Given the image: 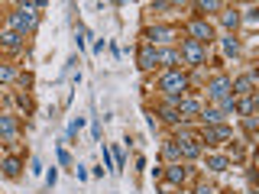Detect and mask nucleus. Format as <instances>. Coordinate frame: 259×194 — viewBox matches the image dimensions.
<instances>
[{"label":"nucleus","instance_id":"423d86ee","mask_svg":"<svg viewBox=\"0 0 259 194\" xmlns=\"http://www.w3.org/2000/svg\"><path fill=\"white\" fill-rule=\"evenodd\" d=\"M253 87H256L253 75H243V78H237V81H230V94H233V97H249V94H253Z\"/></svg>","mask_w":259,"mask_h":194},{"label":"nucleus","instance_id":"0eeeda50","mask_svg":"<svg viewBox=\"0 0 259 194\" xmlns=\"http://www.w3.org/2000/svg\"><path fill=\"white\" fill-rule=\"evenodd\" d=\"M227 139H230V126H227V123L207 126V129H204V142H207V146H217V142H227Z\"/></svg>","mask_w":259,"mask_h":194},{"label":"nucleus","instance_id":"a211bd4d","mask_svg":"<svg viewBox=\"0 0 259 194\" xmlns=\"http://www.w3.org/2000/svg\"><path fill=\"white\" fill-rule=\"evenodd\" d=\"M207 168L210 172H227L230 168V156H207Z\"/></svg>","mask_w":259,"mask_h":194},{"label":"nucleus","instance_id":"473e14b6","mask_svg":"<svg viewBox=\"0 0 259 194\" xmlns=\"http://www.w3.org/2000/svg\"><path fill=\"white\" fill-rule=\"evenodd\" d=\"M29 172H32V175H39V172H42V162H39V159H32V165H29Z\"/></svg>","mask_w":259,"mask_h":194},{"label":"nucleus","instance_id":"aec40b11","mask_svg":"<svg viewBox=\"0 0 259 194\" xmlns=\"http://www.w3.org/2000/svg\"><path fill=\"white\" fill-rule=\"evenodd\" d=\"M221 23H224L227 29H237V23H240V13H237V10H227V7H224V10H221Z\"/></svg>","mask_w":259,"mask_h":194},{"label":"nucleus","instance_id":"6e6552de","mask_svg":"<svg viewBox=\"0 0 259 194\" xmlns=\"http://www.w3.org/2000/svg\"><path fill=\"white\" fill-rule=\"evenodd\" d=\"M159 65V48L156 45H143L140 48V68L143 71H152Z\"/></svg>","mask_w":259,"mask_h":194},{"label":"nucleus","instance_id":"f257e3e1","mask_svg":"<svg viewBox=\"0 0 259 194\" xmlns=\"http://www.w3.org/2000/svg\"><path fill=\"white\" fill-rule=\"evenodd\" d=\"M188 87V78L182 75V71H165V75L159 78V91L168 97V104H178L182 101V91Z\"/></svg>","mask_w":259,"mask_h":194},{"label":"nucleus","instance_id":"f3484780","mask_svg":"<svg viewBox=\"0 0 259 194\" xmlns=\"http://www.w3.org/2000/svg\"><path fill=\"white\" fill-rule=\"evenodd\" d=\"M175 107H178V113H182V120H191V117H198V113H201V107L194 101H178Z\"/></svg>","mask_w":259,"mask_h":194},{"label":"nucleus","instance_id":"dca6fc26","mask_svg":"<svg viewBox=\"0 0 259 194\" xmlns=\"http://www.w3.org/2000/svg\"><path fill=\"white\" fill-rule=\"evenodd\" d=\"M178 62H182V55H178L175 48H162V52H159V65H165L168 71H175Z\"/></svg>","mask_w":259,"mask_h":194},{"label":"nucleus","instance_id":"4be33fe9","mask_svg":"<svg viewBox=\"0 0 259 194\" xmlns=\"http://www.w3.org/2000/svg\"><path fill=\"white\" fill-rule=\"evenodd\" d=\"M198 10H201V13H221V10H224V4H221V0H201Z\"/></svg>","mask_w":259,"mask_h":194},{"label":"nucleus","instance_id":"6ab92c4d","mask_svg":"<svg viewBox=\"0 0 259 194\" xmlns=\"http://www.w3.org/2000/svg\"><path fill=\"white\" fill-rule=\"evenodd\" d=\"M162 120H165V123H182V113H178V107L175 104H162Z\"/></svg>","mask_w":259,"mask_h":194},{"label":"nucleus","instance_id":"bb28decb","mask_svg":"<svg viewBox=\"0 0 259 194\" xmlns=\"http://www.w3.org/2000/svg\"><path fill=\"white\" fill-rule=\"evenodd\" d=\"M81 126H84V117H78V120H75V123H71V126H68V139H75V136H78V129H81Z\"/></svg>","mask_w":259,"mask_h":194},{"label":"nucleus","instance_id":"4468645a","mask_svg":"<svg viewBox=\"0 0 259 194\" xmlns=\"http://www.w3.org/2000/svg\"><path fill=\"white\" fill-rule=\"evenodd\" d=\"M165 178H168V184L182 188V184H185V178H188V172H185L182 165H168V168H165Z\"/></svg>","mask_w":259,"mask_h":194},{"label":"nucleus","instance_id":"1a4fd4ad","mask_svg":"<svg viewBox=\"0 0 259 194\" xmlns=\"http://www.w3.org/2000/svg\"><path fill=\"white\" fill-rule=\"evenodd\" d=\"M178 149H182V159H198L201 156V139L185 136V139H178Z\"/></svg>","mask_w":259,"mask_h":194},{"label":"nucleus","instance_id":"c756f323","mask_svg":"<svg viewBox=\"0 0 259 194\" xmlns=\"http://www.w3.org/2000/svg\"><path fill=\"white\" fill-rule=\"evenodd\" d=\"M46 181H49V188H52L55 181H59V172H55V168H49V175H46Z\"/></svg>","mask_w":259,"mask_h":194},{"label":"nucleus","instance_id":"7c9ffc66","mask_svg":"<svg viewBox=\"0 0 259 194\" xmlns=\"http://www.w3.org/2000/svg\"><path fill=\"white\" fill-rule=\"evenodd\" d=\"M152 10H159V13H165V10H175V4H152Z\"/></svg>","mask_w":259,"mask_h":194},{"label":"nucleus","instance_id":"39448f33","mask_svg":"<svg viewBox=\"0 0 259 194\" xmlns=\"http://www.w3.org/2000/svg\"><path fill=\"white\" fill-rule=\"evenodd\" d=\"M188 32H191V39H194V42H201V45L214 39V29H210V23H207V20H194L191 26H188Z\"/></svg>","mask_w":259,"mask_h":194},{"label":"nucleus","instance_id":"393cba45","mask_svg":"<svg viewBox=\"0 0 259 194\" xmlns=\"http://www.w3.org/2000/svg\"><path fill=\"white\" fill-rule=\"evenodd\" d=\"M13 78H16V71L10 65H0V84H7V81H13Z\"/></svg>","mask_w":259,"mask_h":194},{"label":"nucleus","instance_id":"9d476101","mask_svg":"<svg viewBox=\"0 0 259 194\" xmlns=\"http://www.w3.org/2000/svg\"><path fill=\"white\" fill-rule=\"evenodd\" d=\"M0 48H7V52H20V48H23V36L13 32V29L0 32Z\"/></svg>","mask_w":259,"mask_h":194},{"label":"nucleus","instance_id":"f03ea898","mask_svg":"<svg viewBox=\"0 0 259 194\" xmlns=\"http://www.w3.org/2000/svg\"><path fill=\"white\" fill-rule=\"evenodd\" d=\"M36 23H39V16L32 13L26 4H23V7H16V10L10 13V29H13V32H20V36L32 32V29H36Z\"/></svg>","mask_w":259,"mask_h":194},{"label":"nucleus","instance_id":"72a5a7b5","mask_svg":"<svg viewBox=\"0 0 259 194\" xmlns=\"http://www.w3.org/2000/svg\"><path fill=\"white\" fill-rule=\"evenodd\" d=\"M159 194H172V191H159Z\"/></svg>","mask_w":259,"mask_h":194},{"label":"nucleus","instance_id":"f8f14e48","mask_svg":"<svg viewBox=\"0 0 259 194\" xmlns=\"http://www.w3.org/2000/svg\"><path fill=\"white\" fill-rule=\"evenodd\" d=\"M172 36H175V29H168V26H152V29H146V39H149V45H156V42H168Z\"/></svg>","mask_w":259,"mask_h":194},{"label":"nucleus","instance_id":"b1692460","mask_svg":"<svg viewBox=\"0 0 259 194\" xmlns=\"http://www.w3.org/2000/svg\"><path fill=\"white\" fill-rule=\"evenodd\" d=\"M165 156H168V159H182V149H178V139H168V142H165Z\"/></svg>","mask_w":259,"mask_h":194},{"label":"nucleus","instance_id":"a878e982","mask_svg":"<svg viewBox=\"0 0 259 194\" xmlns=\"http://www.w3.org/2000/svg\"><path fill=\"white\" fill-rule=\"evenodd\" d=\"M243 126H246V133H256V126H259V120H256V113H249L246 120H243Z\"/></svg>","mask_w":259,"mask_h":194},{"label":"nucleus","instance_id":"c85d7f7f","mask_svg":"<svg viewBox=\"0 0 259 194\" xmlns=\"http://www.w3.org/2000/svg\"><path fill=\"white\" fill-rule=\"evenodd\" d=\"M194 194H217V191L210 188V184H198V188H194Z\"/></svg>","mask_w":259,"mask_h":194},{"label":"nucleus","instance_id":"5701e85b","mask_svg":"<svg viewBox=\"0 0 259 194\" xmlns=\"http://www.w3.org/2000/svg\"><path fill=\"white\" fill-rule=\"evenodd\" d=\"M221 45H224V52H227V55H237V52H240V42H237V39H233V36L221 39Z\"/></svg>","mask_w":259,"mask_h":194},{"label":"nucleus","instance_id":"412c9836","mask_svg":"<svg viewBox=\"0 0 259 194\" xmlns=\"http://www.w3.org/2000/svg\"><path fill=\"white\" fill-rule=\"evenodd\" d=\"M0 168H4V175L7 178H16V175H20V159H4V165H0Z\"/></svg>","mask_w":259,"mask_h":194},{"label":"nucleus","instance_id":"7ed1b4c3","mask_svg":"<svg viewBox=\"0 0 259 194\" xmlns=\"http://www.w3.org/2000/svg\"><path fill=\"white\" fill-rule=\"evenodd\" d=\"M182 59L188 62V65H204L207 52H204V45H201V42H194V39H185V42H182Z\"/></svg>","mask_w":259,"mask_h":194},{"label":"nucleus","instance_id":"2eb2a0df","mask_svg":"<svg viewBox=\"0 0 259 194\" xmlns=\"http://www.w3.org/2000/svg\"><path fill=\"white\" fill-rule=\"evenodd\" d=\"M233 113H243V117H249V113H256V97H243V101H233Z\"/></svg>","mask_w":259,"mask_h":194},{"label":"nucleus","instance_id":"2f4dec72","mask_svg":"<svg viewBox=\"0 0 259 194\" xmlns=\"http://www.w3.org/2000/svg\"><path fill=\"white\" fill-rule=\"evenodd\" d=\"M59 162H62V165H71V156L65 149H59Z\"/></svg>","mask_w":259,"mask_h":194},{"label":"nucleus","instance_id":"cd10ccee","mask_svg":"<svg viewBox=\"0 0 259 194\" xmlns=\"http://www.w3.org/2000/svg\"><path fill=\"white\" fill-rule=\"evenodd\" d=\"M75 39H78V48H84V45H88V32H84V26H78Z\"/></svg>","mask_w":259,"mask_h":194},{"label":"nucleus","instance_id":"ddd939ff","mask_svg":"<svg viewBox=\"0 0 259 194\" xmlns=\"http://www.w3.org/2000/svg\"><path fill=\"white\" fill-rule=\"evenodd\" d=\"M198 117L204 120V126H221L224 120H227V113H224L221 107H207V110H201Z\"/></svg>","mask_w":259,"mask_h":194},{"label":"nucleus","instance_id":"20e7f679","mask_svg":"<svg viewBox=\"0 0 259 194\" xmlns=\"http://www.w3.org/2000/svg\"><path fill=\"white\" fill-rule=\"evenodd\" d=\"M207 94H210V101L224 104L227 97H233V94H230V81H227V78H214V81L207 84Z\"/></svg>","mask_w":259,"mask_h":194},{"label":"nucleus","instance_id":"9b49d317","mask_svg":"<svg viewBox=\"0 0 259 194\" xmlns=\"http://www.w3.org/2000/svg\"><path fill=\"white\" fill-rule=\"evenodd\" d=\"M13 136H16V117L0 113V142H10Z\"/></svg>","mask_w":259,"mask_h":194}]
</instances>
